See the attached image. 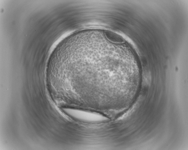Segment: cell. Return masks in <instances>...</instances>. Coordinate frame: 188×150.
<instances>
[{
  "label": "cell",
  "instance_id": "6da1fadb",
  "mask_svg": "<svg viewBox=\"0 0 188 150\" xmlns=\"http://www.w3.org/2000/svg\"><path fill=\"white\" fill-rule=\"evenodd\" d=\"M106 38L109 41L114 43H121L123 41V38L119 35L109 30H105L104 32Z\"/></svg>",
  "mask_w": 188,
  "mask_h": 150
}]
</instances>
